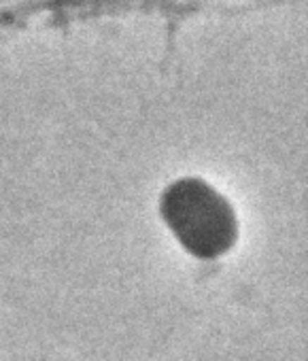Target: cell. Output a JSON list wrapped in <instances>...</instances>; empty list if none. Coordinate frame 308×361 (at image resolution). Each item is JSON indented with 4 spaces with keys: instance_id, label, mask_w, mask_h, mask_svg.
<instances>
[{
    "instance_id": "1",
    "label": "cell",
    "mask_w": 308,
    "mask_h": 361,
    "mask_svg": "<svg viewBox=\"0 0 308 361\" xmlns=\"http://www.w3.org/2000/svg\"><path fill=\"white\" fill-rule=\"evenodd\" d=\"M160 211L177 240L194 257L217 259L236 243L234 209L200 178H181L173 183L162 196Z\"/></svg>"
}]
</instances>
